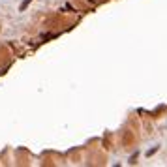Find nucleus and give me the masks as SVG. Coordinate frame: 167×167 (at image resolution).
<instances>
[{"instance_id":"obj_1","label":"nucleus","mask_w":167,"mask_h":167,"mask_svg":"<svg viewBox=\"0 0 167 167\" xmlns=\"http://www.w3.org/2000/svg\"><path fill=\"white\" fill-rule=\"evenodd\" d=\"M30 2H32V0H23V2H21V6H19V11H24V9L30 6Z\"/></svg>"},{"instance_id":"obj_2","label":"nucleus","mask_w":167,"mask_h":167,"mask_svg":"<svg viewBox=\"0 0 167 167\" xmlns=\"http://www.w3.org/2000/svg\"><path fill=\"white\" fill-rule=\"evenodd\" d=\"M156 150H158V147H154V149H150V150H149V152H147V156H152V154H154V152H156Z\"/></svg>"}]
</instances>
